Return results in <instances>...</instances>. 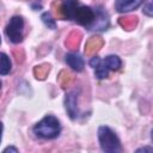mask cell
I'll list each match as a JSON object with an SVG mask.
<instances>
[{"mask_svg": "<svg viewBox=\"0 0 153 153\" xmlns=\"http://www.w3.org/2000/svg\"><path fill=\"white\" fill-rule=\"evenodd\" d=\"M10 71H11V60H10V57L6 54L0 53V74L1 75L8 74Z\"/></svg>", "mask_w": 153, "mask_h": 153, "instance_id": "cell-10", "label": "cell"}, {"mask_svg": "<svg viewBox=\"0 0 153 153\" xmlns=\"http://www.w3.org/2000/svg\"><path fill=\"white\" fill-rule=\"evenodd\" d=\"M61 12L65 18L75 20L82 26L87 29L94 20V11L88 6H82L78 2V0H65L61 6Z\"/></svg>", "mask_w": 153, "mask_h": 153, "instance_id": "cell-1", "label": "cell"}, {"mask_svg": "<svg viewBox=\"0 0 153 153\" xmlns=\"http://www.w3.org/2000/svg\"><path fill=\"white\" fill-rule=\"evenodd\" d=\"M0 88H1V81H0Z\"/></svg>", "mask_w": 153, "mask_h": 153, "instance_id": "cell-17", "label": "cell"}, {"mask_svg": "<svg viewBox=\"0 0 153 153\" xmlns=\"http://www.w3.org/2000/svg\"><path fill=\"white\" fill-rule=\"evenodd\" d=\"M142 2L143 0H116L115 8L121 13H126L137 8Z\"/></svg>", "mask_w": 153, "mask_h": 153, "instance_id": "cell-5", "label": "cell"}, {"mask_svg": "<svg viewBox=\"0 0 153 153\" xmlns=\"http://www.w3.org/2000/svg\"><path fill=\"white\" fill-rule=\"evenodd\" d=\"M98 140L103 151L115 153L121 151V142L117 135L106 126H102L98 129Z\"/></svg>", "mask_w": 153, "mask_h": 153, "instance_id": "cell-3", "label": "cell"}, {"mask_svg": "<svg viewBox=\"0 0 153 153\" xmlns=\"http://www.w3.org/2000/svg\"><path fill=\"white\" fill-rule=\"evenodd\" d=\"M94 73H96V76L98 79H104V78L108 76L109 69H108V67L105 66V63L102 60H99V62L94 66Z\"/></svg>", "mask_w": 153, "mask_h": 153, "instance_id": "cell-11", "label": "cell"}, {"mask_svg": "<svg viewBox=\"0 0 153 153\" xmlns=\"http://www.w3.org/2000/svg\"><path fill=\"white\" fill-rule=\"evenodd\" d=\"M140 151H143V152H146V151H148V152H152L153 149H152L151 147H148V148H147V147H145V148H140V149H137L136 152H140Z\"/></svg>", "mask_w": 153, "mask_h": 153, "instance_id": "cell-15", "label": "cell"}, {"mask_svg": "<svg viewBox=\"0 0 153 153\" xmlns=\"http://www.w3.org/2000/svg\"><path fill=\"white\" fill-rule=\"evenodd\" d=\"M66 62L72 69H74L76 72H80L84 69V60L79 54H74V53L67 54L66 55Z\"/></svg>", "mask_w": 153, "mask_h": 153, "instance_id": "cell-8", "label": "cell"}, {"mask_svg": "<svg viewBox=\"0 0 153 153\" xmlns=\"http://www.w3.org/2000/svg\"><path fill=\"white\" fill-rule=\"evenodd\" d=\"M103 62L105 63V66L108 67L109 71H110V69H111V71H117V69L121 67V65H122L120 57L116 56V55H109V56H106V57L103 60Z\"/></svg>", "mask_w": 153, "mask_h": 153, "instance_id": "cell-9", "label": "cell"}, {"mask_svg": "<svg viewBox=\"0 0 153 153\" xmlns=\"http://www.w3.org/2000/svg\"><path fill=\"white\" fill-rule=\"evenodd\" d=\"M151 5H152V2L149 1V2H148V6H147V7L145 8V11H143V12H145V13H146L147 16H152V11H151Z\"/></svg>", "mask_w": 153, "mask_h": 153, "instance_id": "cell-13", "label": "cell"}, {"mask_svg": "<svg viewBox=\"0 0 153 153\" xmlns=\"http://www.w3.org/2000/svg\"><path fill=\"white\" fill-rule=\"evenodd\" d=\"M8 151H11V152H18V149L16 147H7V148L4 149V152H8Z\"/></svg>", "mask_w": 153, "mask_h": 153, "instance_id": "cell-14", "label": "cell"}, {"mask_svg": "<svg viewBox=\"0 0 153 153\" xmlns=\"http://www.w3.org/2000/svg\"><path fill=\"white\" fill-rule=\"evenodd\" d=\"M1 136H2V123L0 122V142H1Z\"/></svg>", "mask_w": 153, "mask_h": 153, "instance_id": "cell-16", "label": "cell"}, {"mask_svg": "<svg viewBox=\"0 0 153 153\" xmlns=\"http://www.w3.org/2000/svg\"><path fill=\"white\" fill-rule=\"evenodd\" d=\"M65 104H66V110H67L69 117H71V118H75V117L78 116L76 94H75V92H69V93L66 96Z\"/></svg>", "mask_w": 153, "mask_h": 153, "instance_id": "cell-7", "label": "cell"}, {"mask_svg": "<svg viewBox=\"0 0 153 153\" xmlns=\"http://www.w3.org/2000/svg\"><path fill=\"white\" fill-rule=\"evenodd\" d=\"M109 25L108 14L103 11H98V14H94V20L88 27V30H105Z\"/></svg>", "mask_w": 153, "mask_h": 153, "instance_id": "cell-6", "label": "cell"}, {"mask_svg": "<svg viewBox=\"0 0 153 153\" xmlns=\"http://www.w3.org/2000/svg\"><path fill=\"white\" fill-rule=\"evenodd\" d=\"M61 131L59 120L53 115H47L35 127L33 133L41 139H55Z\"/></svg>", "mask_w": 153, "mask_h": 153, "instance_id": "cell-2", "label": "cell"}, {"mask_svg": "<svg viewBox=\"0 0 153 153\" xmlns=\"http://www.w3.org/2000/svg\"><path fill=\"white\" fill-rule=\"evenodd\" d=\"M24 31V20L19 16H14L10 19L6 26V35L12 43H19L23 39Z\"/></svg>", "mask_w": 153, "mask_h": 153, "instance_id": "cell-4", "label": "cell"}, {"mask_svg": "<svg viewBox=\"0 0 153 153\" xmlns=\"http://www.w3.org/2000/svg\"><path fill=\"white\" fill-rule=\"evenodd\" d=\"M42 20H43V23L48 26V27H50V29H55L56 27V23H55V20L53 19V17L50 16V13H48V12H44L43 14H42Z\"/></svg>", "mask_w": 153, "mask_h": 153, "instance_id": "cell-12", "label": "cell"}]
</instances>
